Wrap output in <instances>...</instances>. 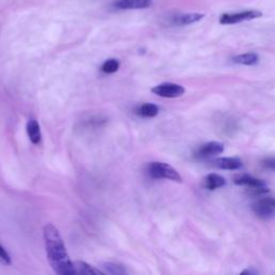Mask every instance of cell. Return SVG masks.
<instances>
[{"instance_id": "6da1fadb", "label": "cell", "mask_w": 275, "mask_h": 275, "mask_svg": "<svg viewBox=\"0 0 275 275\" xmlns=\"http://www.w3.org/2000/svg\"><path fill=\"white\" fill-rule=\"evenodd\" d=\"M43 240L46 258L55 273L59 275L75 274L74 264L66 249L58 229L53 224H46L43 228Z\"/></svg>"}, {"instance_id": "7a4b0ae2", "label": "cell", "mask_w": 275, "mask_h": 275, "mask_svg": "<svg viewBox=\"0 0 275 275\" xmlns=\"http://www.w3.org/2000/svg\"><path fill=\"white\" fill-rule=\"evenodd\" d=\"M147 173L151 178L156 179H170V181L182 183L183 178L176 170L166 163H160V161H154L150 163L147 167Z\"/></svg>"}, {"instance_id": "3957f363", "label": "cell", "mask_w": 275, "mask_h": 275, "mask_svg": "<svg viewBox=\"0 0 275 275\" xmlns=\"http://www.w3.org/2000/svg\"><path fill=\"white\" fill-rule=\"evenodd\" d=\"M262 16V12L258 10H246L235 13H225L220 17V24L234 25L248 21H253Z\"/></svg>"}, {"instance_id": "277c9868", "label": "cell", "mask_w": 275, "mask_h": 275, "mask_svg": "<svg viewBox=\"0 0 275 275\" xmlns=\"http://www.w3.org/2000/svg\"><path fill=\"white\" fill-rule=\"evenodd\" d=\"M151 93L163 98H178L185 94V88L175 83H163L151 88Z\"/></svg>"}, {"instance_id": "5b68a950", "label": "cell", "mask_w": 275, "mask_h": 275, "mask_svg": "<svg viewBox=\"0 0 275 275\" xmlns=\"http://www.w3.org/2000/svg\"><path fill=\"white\" fill-rule=\"evenodd\" d=\"M253 211L262 220H269L275 215V207L272 203V199L263 198L259 199L257 202L253 204Z\"/></svg>"}, {"instance_id": "8992f818", "label": "cell", "mask_w": 275, "mask_h": 275, "mask_svg": "<svg viewBox=\"0 0 275 275\" xmlns=\"http://www.w3.org/2000/svg\"><path fill=\"white\" fill-rule=\"evenodd\" d=\"M224 149H225L224 144L221 143V142L212 141L199 147L198 150L196 151V156L198 158L214 157L217 155H221L224 151Z\"/></svg>"}, {"instance_id": "52a82bcc", "label": "cell", "mask_w": 275, "mask_h": 275, "mask_svg": "<svg viewBox=\"0 0 275 275\" xmlns=\"http://www.w3.org/2000/svg\"><path fill=\"white\" fill-rule=\"evenodd\" d=\"M153 5V0H116L114 7L119 10H141Z\"/></svg>"}, {"instance_id": "ba28073f", "label": "cell", "mask_w": 275, "mask_h": 275, "mask_svg": "<svg viewBox=\"0 0 275 275\" xmlns=\"http://www.w3.org/2000/svg\"><path fill=\"white\" fill-rule=\"evenodd\" d=\"M204 17L203 13L192 12V13H177L172 16L171 23L175 26H187L197 22H200Z\"/></svg>"}, {"instance_id": "9c48e42d", "label": "cell", "mask_w": 275, "mask_h": 275, "mask_svg": "<svg viewBox=\"0 0 275 275\" xmlns=\"http://www.w3.org/2000/svg\"><path fill=\"white\" fill-rule=\"evenodd\" d=\"M213 164L223 170H238L242 167V160L236 157H224L215 159Z\"/></svg>"}, {"instance_id": "30bf717a", "label": "cell", "mask_w": 275, "mask_h": 275, "mask_svg": "<svg viewBox=\"0 0 275 275\" xmlns=\"http://www.w3.org/2000/svg\"><path fill=\"white\" fill-rule=\"evenodd\" d=\"M234 184L240 186H246L248 188H254V187H260V186H267L263 179L256 178L249 174L238 175L234 177Z\"/></svg>"}, {"instance_id": "8fae6325", "label": "cell", "mask_w": 275, "mask_h": 275, "mask_svg": "<svg viewBox=\"0 0 275 275\" xmlns=\"http://www.w3.org/2000/svg\"><path fill=\"white\" fill-rule=\"evenodd\" d=\"M26 131L28 138H29L30 142L33 144H39L41 142V129L40 125L38 124V121L36 119H29L26 125Z\"/></svg>"}, {"instance_id": "7c38bea8", "label": "cell", "mask_w": 275, "mask_h": 275, "mask_svg": "<svg viewBox=\"0 0 275 275\" xmlns=\"http://www.w3.org/2000/svg\"><path fill=\"white\" fill-rule=\"evenodd\" d=\"M74 264V271L75 274H82V275H103L106 274L103 271L96 269L93 265L84 262V261H75Z\"/></svg>"}, {"instance_id": "4fadbf2b", "label": "cell", "mask_w": 275, "mask_h": 275, "mask_svg": "<svg viewBox=\"0 0 275 275\" xmlns=\"http://www.w3.org/2000/svg\"><path fill=\"white\" fill-rule=\"evenodd\" d=\"M232 62L238 65L244 66H254L257 65L259 62V56L256 53H244L235 55L232 57Z\"/></svg>"}, {"instance_id": "5bb4252c", "label": "cell", "mask_w": 275, "mask_h": 275, "mask_svg": "<svg viewBox=\"0 0 275 275\" xmlns=\"http://www.w3.org/2000/svg\"><path fill=\"white\" fill-rule=\"evenodd\" d=\"M136 113L141 117L151 118L158 115L159 108L154 103H144V104H141L140 107L137 108Z\"/></svg>"}, {"instance_id": "9a60e30c", "label": "cell", "mask_w": 275, "mask_h": 275, "mask_svg": "<svg viewBox=\"0 0 275 275\" xmlns=\"http://www.w3.org/2000/svg\"><path fill=\"white\" fill-rule=\"evenodd\" d=\"M204 183H205V187L208 189V191H215V189L221 188L226 185V179L220 174L211 173L205 177Z\"/></svg>"}, {"instance_id": "2e32d148", "label": "cell", "mask_w": 275, "mask_h": 275, "mask_svg": "<svg viewBox=\"0 0 275 275\" xmlns=\"http://www.w3.org/2000/svg\"><path fill=\"white\" fill-rule=\"evenodd\" d=\"M102 269L104 270V273H109L113 275H124L127 274L128 271L127 269L117 262H103L102 264Z\"/></svg>"}, {"instance_id": "e0dca14e", "label": "cell", "mask_w": 275, "mask_h": 275, "mask_svg": "<svg viewBox=\"0 0 275 275\" xmlns=\"http://www.w3.org/2000/svg\"><path fill=\"white\" fill-rule=\"evenodd\" d=\"M119 62L117 59H114V58H111V59H108L104 62L101 66V71L107 73V74H112V73H115L116 71H118L119 69Z\"/></svg>"}, {"instance_id": "ac0fdd59", "label": "cell", "mask_w": 275, "mask_h": 275, "mask_svg": "<svg viewBox=\"0 0 275 275\" xmlns=\"http://www.w3.org/2000/svg\"><path fill=\"white\" fill-rule=\"evenodd\" d=\"M0 263L5 264V265H9L11 264V258L10 255L8 254V252L3 248L2 245H0Z\"/></svg>"}, {"instance_id": "d6986e66", "label": "cell", "mask_w": 275, "mask_h": 275, "mask_svg": "<svg viewBox=\"0 0 275 275\" xmlns=\"http://www.w3.org/2000/svg\"><path fill=\"white\" fill-rule=\"evenodd\" d=\"M262 166L267 169L275 171V157H269L262 160Z\"/></svg>"}, {"instance_id": "ffe728a7", "label": "cell", "mask_w": 275, "mask_h": 275, "mask_svg": "<svg viewBox=\"0 0 275 275\" xmlns=\"http://www.w3.org/2000/svg\"><path fill=\"white\" fill-rule=\"evenodd\" d=\"M272 203H273V205L275 207V199H272Z\"/></svg>"}]
</instances>
